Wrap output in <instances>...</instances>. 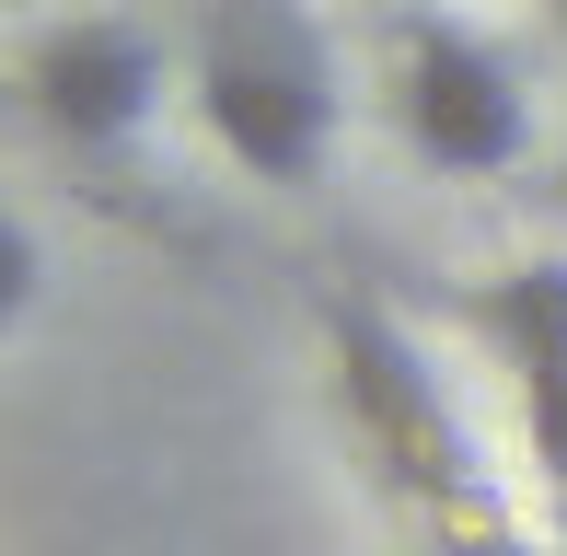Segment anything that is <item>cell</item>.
<instances>
[{"label":"cell","instance_id":"obj_3","mask_svg":"<svg viewBox=\"0 0 567 556\" xmlns=\"http://www.w3.org/2000/svg\"><path fill=\"white\" fill-rule=\"evenodd\" d=\"M324 337H337V371H348V418H359V441L394 464V487H417L429 511H475V452H463V429L441 406V371L405 337V313L337 290L324 301Z\"/></svg>","mask_w":567,"mask_h":556},{"label":"cell","instance_id":"obj_5","mask_svg":"<svg viewBox=\"0 0 567 556\" xmlns=\"http://www.w3.org/2000/svg\"><path fill=\"white\" fill-rule=\"evenodd\" d=\"M475 337L522 371V406H533V464L567 487V256H522L498 267L475 301Z\"/></svg>","mask_w":567,"mask_h":556},{"label":"cell","instance_id":"obj_6","mask_svg":"<svg viewBox=\"0 0 567 556\" xmlns=\"http://www.w3.org/2000/svg\"><path fill=\"white\" fill-rule=\"evenodd\" d=\"M35 290H47V244H35V220H23V209H0V337L35 313Z\"/></svg>","mask_w":567,"mask_h":556},{"label":"cell","instance_id":"obj_1","mask_svg":"<svg viewBox=\"0 0 567 556\" xmlns=\"http://www.w3.org/2000/svg\"><path fill=\"white\" fill-rule=\"evenodd\" d=\"M186 93L209 116L220 163H244L255 186H313L337 163L348 82L313 0H209V23L186 47Z\"/></svg>","mask_w":567,"mask_h":556},{"label":"cell","instance_id":"obj_4","mask_svg":"<svg viewBox=\"0 0 567 556\" xmlns=\"http://www.w3.org/2000/svg\"><path fill=\"white\" fill-rule=\"evenodd\" d=\"M163 93H174V47L151 12H70L23 47V105L47 116V140L93 151V163L140 151Z\"/></svg>","mask_w":567,"mask_h":556},{"label":"cell","instance_id":"obj_8","mask_svg":"<svg viewBox=\"0 0 567 556\" xmlns=\"http://www.w3.org/2000/svg\"><path fill=\"white\" fill-rule=\"evenodd\" d=\"M556 209H567V151H556Z\"/></svg>","mask_w":567,"mask_h":556},{"label":"cell","instance_id":"obj_2","mask_svg":"<svg viewBox=\"0 0 567 556\" xmlns=\"http://www.w3.org/2000/svg\"><path fill=\"white\" fill-rule=\"evenodd\" d=\"M394 128L429 174H522L533 163V93L475 23H441L417 12L394 35Z\"/></svg>","mask_w":567,"mask_h":556},{"label":"cell","instance_id":"obj_7","mask_svg":"<svg viewBox=\"0 0 567 556\" xmlns=\"http://www.w3.org/2000/svg\"><path fill=\"white\" fill-rule=\"evenodd\" d=\"M441 556H533V545H509L498 522H463V511H452V522H441Z\"/></svg>","mask_w":567,"mask_h":556}]
</instances>
